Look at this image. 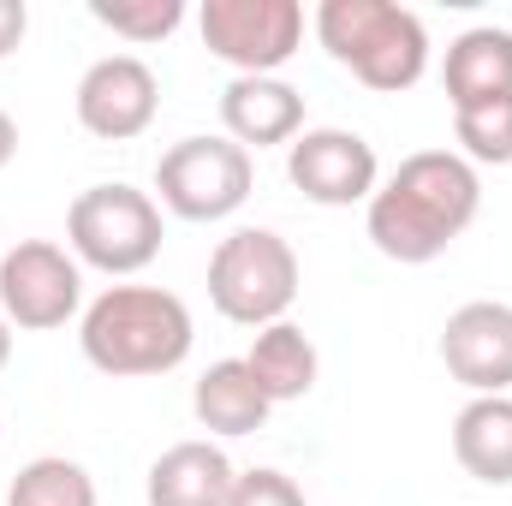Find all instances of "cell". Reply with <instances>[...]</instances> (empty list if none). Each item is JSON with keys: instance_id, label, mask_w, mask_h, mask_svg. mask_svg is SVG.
Returning a JSON list of instances; mask_svg holds the SVG:
<instances>
[{"instance_id": "obj_10", "label": "cell", "mask_w": 512, "mask_h": 506, "mask_svg": "<svg viewBox=\"0 0 512 506\" xmlns=\"http://www.w3.org/2000/svg\"><path fill=\"white\" fill-rule=\"evenodd\" d=\"M155 108H161V84L137 54H108L78 78V126L90 137L108 143L143 137L155 126Z\"/></svg>"}, {"instance_id": "obj_2", "label": "cell", "mask_w": 512, "mask_h": 506, "mask_svg": "<svg viewBox=\"0 0 512 506\" xmlns=\"http://www.w3.org/2000/svg\"><path fill=\"white\" fill-rule=\"evenodd\" d=\"M191 340L185 298L161 286H108L78 328V346L102 376H167L191 358Z\"/></svg>"}, {"instance_id": "obj_8", "label": "cell", "mask_w": 512, "mask_h": 506, "mask_svg": "<svg viewBox=\"0 0 512 506\" xmlns=\"http://www.w3.org/2000/svg\"><path fill=\"white\" fill-rule=\"evenodd\" d=\"M84 304V274L78 256H66L48 239H18L0 256V316L24 334L66 328Z\"/></svg>"}, {"instance_id": "obj_9", "label": "cell", "mask_w": 512, "mask_h": 506, "mask_svg": "<svg viewBox=\"0 0 512 506\" xmlns=\"http://www.w3.org/2000/svg\"><path fill=\"white\" fill-rule=\"evenodd\" d=\"M286 179L322 203V209H352V203H370L376 185H382V161L370 149V137L346 126H316L292 137V155H286Z\"/></svg>"}, {"instance_id": "obj_22", "label": "cell", "mask_w": 512, "mask_h": 506, "mask_svg": "<svg viewBox=\"0 0 512 506\" xmlns=\"http://www.w3.org/2000/svg\"><path fill=\"white\" fill-rule=\"evenodd\" d=\"M24 30H30V12H24V0H0V60L24 42Z\"/></svg>"}, {"instance_id": "obj_17", "label": "cell", "mask_w": 512, "mask_h": 506, "mask_svg": "<svg viewBox=\"0 0 512 506\" xmlns=\"http://www.w3.org/2000/svg\"><path fill=\"white\" fill-rule=\"evenodd\" d=\"M245 364H251L256 387L268 393V405H292V399H304V393L316 387V370H322V364H316V346H310V334H304L298 322L256 328Z\"/></svg>"}, {"instance_id": "obj_11", "label": "cell", "mask_w": 512, "mask_h": 506, "mask_svg": "<svg viewBox=\"0 0 512 506\" xmlns=\"http://www.w3.org/2000/svg\"><path fill=\"white\" fill-rule=\"evenodd\" d=\"M441 364L477 399L483 393H507L512 387V304H495V298L459 304L447 316V328H441Z\"/></svg>"}, {"instance_id": "obj_19", "label": "cell", "mask_w": 512, "mask_h": 506, "mask_svg": "<svg viewBox=\"0 0 512 506\" xmlns=\"http://www.w3.org/2000/svg\"><path fill=\"white\" fill-rule=\"evenodd\" d=\"M459 155L477 167H512V102H483V108H459L453 114Z\"/></svg>"}, {"instance_id": "obj_20", "label": "cell", "mask_w": 512, "mask_h": 506, "mask_svg": "<svg viewBox=\"0 0 512 506\" xmlns=\"http://www.w3.org/2000/svg\"><path fill=\"white\" fill-rule=\"evenodd\" d=\"M90 18L108 24L126 42H161V36L179 30L185 0H90Z\"/></svg>"}, {"instance_id": "obj_23", "label": "cell", "mask_w": 512, "mask_h": 506, "mask_svg": "<svg viewBox=\"0 0 512 506\" xmlns=\"http://www.w3.org/2000/svg\"><path fill=\"white\" fill-rule=\"evenodd\" d=\"M12 155H18V126H12V114L0 108V167H6Z\"/></svg>"}, {"instance_id": "obj_18", "label": "cell", "mask_w": 512, "mask_h": 506, "mask_svg": "<svg viewBox=\"0 0 512 506\" xmlns=\"http://www.w3.org/2000/svg\"><path fill=\"white\" fill-rule=\"evenodd\" d=\"M6 506H96V483H90V471L78 459L48 453V459H30L12 477Z\"/></svg>"}, {"instance_id": "obj_21", "label": "cell", "mask_w": 512, "mask_h": 506, "mask_svg": "<svg viewBox=\"0 0 512 506\" xmlns=\"http://www.w3.org/2000/svg\"><path fill=\"white\" fill-rule=\"evenodd\" d=\"M227 506H310V501H304V489H298L286 471L256 465V471H239V477H233V501Z\"/></svg>"}, {"instance_id": "obj_5", "label": "cell", "mask_w": 512, "mask_h": 506, "mask_svg": "<svg viewBox=\"0 0 512 506\" xmlns=\"http://www.w3.org/2000/svg\"><path fill=\"white\" fill-rule=\"evenodd\" d=\"M72 256L102 274H143L161 256V203L137 185H90L66 209Z\"/></svg>"}, {"instance_id": "obj_24", "label": "cell", "mask_w": 512, "mask_h": 506, "mask_svg": "<svg viewBox=\"0 0 512 506\" xmlns=\"http://www.w3.org/2000/svg\"><path fill=\"white\" fill-rule=\"evenodd\" d=\"M6 358H12V322L0 316V370H6Z\"/></svg>"}, {"instance_id": "obj_15", "label": "cell", "mask_w": 512, "mask_h": 506, "mask_svg": "<svg viewBox=\"0 0 512 506\" xmlns=\"http://www.w3.org/2000/svg\"><path fill=\"white\" fill-rule=\"evenodd\" d=\"M191 411H197V423H203L209 435H256L274 405H268V393L256 387L245 358H221V364H209V370L197 376Z\"/></svg>"}, {"instance_id": "obj_7", "label": "cell", "mask_w": 512, "mask_h": 506, "mask_svg": "<svg viewBox=\"0 0 512 506\" xmlns=\"http://www.w3.org/2000/svg\"><path fill=\"white\" fill-rule=\"evenodd\" d=\"M197 24H203V48L227 60L239 78H274L304 42L298 0H203Z\"/></svg>"}, {"instance_id": "obj_12", "label": "cell", "mask_w": 512, "mask_h": 506, "mask_svg": "<svg viewBox=\"0 0 512 506\" xmlns=\"http://www.w3.org/2000/svg\"><path fill=\"white\" fill-rule=\"evenodd\" d=\"M221 126L239 149H274L304 131V96L286 78H233L221 90Z\"/></svg>"}, {"instance_id": "obj_6", "label": "cell", "mask_w": 512, "mask_h": 506, "mask_svg": "<svg viewBox=\"0 0 512 506\" xmlns=\"http://www.w3.org/2000/svg\"><path fill=\"white\" fill-rule=\"evenodd\" d=\"M251 185H256V161L233 137H179L155 161L161 209L179 215V221H227V215L245 209Z\"/></svg>"}, {"instance_id": "obj_3", "label": "cell", "mask_w": 512, "mask_h": 506, "mask_svg": "<svg viewBox=\"0 0 512 506\" xmlns=\"http://www.w3.org/2000/svg\"><path fill=\"white\" fill-rule=\"evenodd\" d=\"M316 42L370 90L399 96L429 72V30L417 12L393 0H322Z\"/></svg>"}, {"instance_id": "obj_1", "label": "cell", "mask_w": 512, "mask_h": 506, "mask_svg": "<svg viewBox=\"0 0 512 506\" xmlns=\"http://www.w3.org/2000/svg\"><path fill=\"white\" fill-rule=\"evenodd\" d=\"M483 209V179L453 149H417L370 197V245L387 262H435Z\"/></svg>"}, {"instance_id": "obj_14", "label": "cell", "mask_w": 512, "mask_h": 506, "mask_svg": "<svg viewBox=\"0 0 512 506\" xmlns=\"http://www.w3.org/2000/svg\"><path fill=\"white\" fill-rule=\"evenodd\" d=\"M233 477L239 471L215 441H179L149 465V506H227Z\"/></svg>"}, {"instance_id": "obj_16", "label": "cell", "mask_w": 512, "mask_h": 506, "mask_svg": "<svg viewBox=\"0 0 512 506\" xmlns=\"http://www.w3.org/2000/svg\"><path fill=\"white\" fill-rule=\"evenodd\" d=\"M453 459L465 465V477L507 489L512 483V399L507 393H483L453 417Z\"/></svg>"}, {"instance_id": "obj_13", "label": "cell", "mask_w": 512, "mask_h": 506, "mask_svg": "<svg viewBox=\"0 0 512 506\" xmlns=\"http://www.w3.org/2000/svg\"><path fill=\"white\" fill-rule=\"evenodd\" d=\"M441 84H447L453 114L459 108H483V102H512V30H495V24L465 30L447 48Z\"/></svg>"}, {"instance_id": "obj_4", "label": "cell", "mask_w": 512, "mask_h": 506, "mask_svg": "<svg viewBox=\"0 0 512 506\" xmlns=\"http://www.w3.org/2000/svg\"><path fill=\"white\" fill-rule=\"evenodd\" d=\"M298 298V251L274 227H239L209 256V304L239 328L286 322Z\"/></svg>"}]
</instances>
